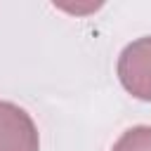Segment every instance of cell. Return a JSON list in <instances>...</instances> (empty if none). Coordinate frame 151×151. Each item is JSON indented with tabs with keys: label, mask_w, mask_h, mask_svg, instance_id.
I'll return each mask as SVG.
<instances>
[{
	"label": "cell",
	"mask_w": 151,
	"mask_h": 151,
	"mask_svg": "<svg viewBox=\"0 0 151 151\" xmlns=\"http://www.w3.org/2000/svg\"><path fill=\"white\" fill-rule=\"evenodd\" d=\"M118 80L137 99L151 101V35L137 38L118 57Z\"/></svg>",
	"instance_id": "obj_1"
},
{
	"label": "cell",
	"mask_w": 151,
	"mask_h": 151,
	"mask_svg": "<svg viewBox=\"0 0 151 151\" xmlns=\"http://www.w3.org/2000/svg\"><path fill=\"white\" fill-rule=\"evenodd\" d=\"M0 151H40L33 118L12 101H0Z\"/></svg>",
	"instance_id": "obj_2"
},
{
	"label": "cell",
	"mask_w": 151,
	"mask_h": 151,
	"mask_svg": "<svg viewBox=\"0 0 151 151\" xmlns=\"http://www.w3.org/2000/svg\"><path fill=\"white\" fill-rule=\"evenodd\" d=\"M111 151H151V125H134L125 130Z\"/></svg>",
	"instance_id": "obj_3"
}]
</instances>
